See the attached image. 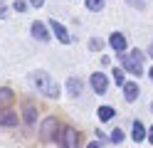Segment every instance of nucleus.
Segmentation results:
<instances>
[{
    "label": "nucleus",
    "instance_id": "nucleus-15",
    "mask_svg": "<svg viewBox=\"0 0 153 148\" xmlns=\"http://www.w3.org/2000/svg\"><path fill=\"white\" fill-rule=\"evenodd\" d=\"M97 116H99V121H111L114 116H116V111H114V106H99V111H97Z\"/></svg>",
    "mask_w": 153,
    "mask_h": 148
},
{
    "label": "nucleus",
    "instance_id": "nucleus-19",
    "mask_svg": "<svg viewBox=\"0 0 153 148\" xmlns=\"http://www.w3.org/2000/svg\"><path fill=\"white\" fill-rule=\"evenodd\" d=\"M123 141V131H121V128H114V131H111V143H121Z\"/></svg>",
    "mask_w": 153,
    "mask_h": 148
},
{
    "label": "nucleus",
    "instance_id": "nucleus-7",
    "mask_svg": "<svg viewBox=\"0 0 153 148\" xmlns=\"http://www.w3.org/2000/svg\"><path fill=\"white\" fill-rule=\"evenodd\" d=\"M20 121H22V118H17V114L13 111V109H0V126H3V128H13Z\"/></svg>",
    "mask_w": 153,
    "mask_h": 148
},
{
    "label": "nucleus",
    "instance_id": "nucleus-8",
    "mask_svg": "<svg viewBox=\"0 0 153 148\" xmlns=\"http://www.w3.org/2000/svg\"><path fill=\"white\" fill-rule=\"evenodd\" d=\"M30 32H32V37L37 39V42H47V39H50V30H47V25L42 22V20H35Z\"/></svg>",
    "mask_w": 153,
    "mask_h": 148
},
{
    "label": "nucleus",
    "instance_id": "nucleus-21",
    "mask_svg": "<svg viewBox=\"0 0 153 148\" xmlns=\"http://www.w3.org/2000/svg\"><path fill=\"white\" fill-rule=\"evenodd\" d=\"M30 5H32V7H42L45 0H30Z\"/></svg>",
    "mask_w": 153,
    "mask_h": 148
},
{
    "label": "nucleus",
    "instance_id": "nucleus-3",
    "mask_svg": "<svg viewBox=\"0 0 153 148\" xmlns=\"http://www.w3.org/2000/svg\"><path fill=\"white\" fill-rule=\"evenodd\" d=\"M59 121H57L54 116H47L45 121L40 123V141H45V143H52V141H57V136H59Z\"/></svg>",
    "mask_w": 153,
    "mask_h": 148
},
{
    "label": "nucleus",
    "instance_id": "nucleus-28",
    "mask_svg": "<svg viewBox=\"0 0 153 148\" xmlns=\"http://www.w3.org/2000/svg\"><path fill=\"white\" fill-rule=\"evenodd\" d=\"M151 111H153V104H151Z\"/></svg>",
    "mask_w": 153,
    "mask_h": 148
},
{
    "label": "nucleus",
    "instance_id": "nucleus-12",
    "mask_svg": "<svg viewBox=\"0 0 153 148\" xmlns=\"http://www.w3.org/2000/svg\"><path fill=\"white\" fill-rule=\"evenodd\" d=\"M13 101H15V91L10 86H0V109H10Z\"/></svg>",
    "mask_w": 153,
    "mask_h": 148
},
{
    "label": "nucleus",
    "instance_id": "nucleus-10",
    "mask_svg": "<svg viewBox=\"0 0 153 148\" xmlns=\"http://www.w3.org/2000/svg\"><path fill=\"white\" fill-rule=\"evenodd\" d=\"M109 45L116 49V52H126V45H128V39L123 32H111L109 35Z\"/></svg>",
    "mask_w": 153,
    "mask_h": 148
},
{
    "label": "nucleus",
    "instance_id": "nucleus-11",
    "mask_svg": "<svg viewBox=\"0 0 153 148\" xmlns=\"http://www.w3.org/2000/svg\"><path fill=\"white\" fill-rule=\"evenodd\" d=\"M131 138H133L136 143H143V141L148 138V133H146V126H143V123L138 121V118H136V121H133V126H131Z\"/></svg>",
    "mask_w": 153,
    "mask_h": 148
},
{
    "label": "nucleus",
    "instance_id": "nucleus-17",
    "mask_svg": "<svg viewBox=\"0 0 153 148\" xmlns=\"http://www.w3.org/2000/svg\"><path fill=\"white\" fill-rule=\"evenodd\" d=\"M111 79H114V82H116L121 89H123V84H126V79H123V69H121V67H116V69L111 72Z\"/></svg>",
    "mask_w": 153,
    "mask_h": 148
},
{
    "label": "nucleus",
    "instance_id": "nucleus-18",
    "mask_svg": "<svg viewBox=\"0 0 153 148\" xmlns=\"http://www.w3.org/2000/svg\"><path fill=\"white\" fill-rule=\"evenodd\" d=\"M89 49H94V52H99V49H104V39H99V37L89 39Z\"/></svg>",
    "mask_w": 153,
    "mask_h": 148
},
{
    "label": "nucleus",
    "instance_id": "nucleus-24",
    "mask_svg": "<svg viewBox=\"0 0 153 148\" xmlns=\"http://www.w3.org/2000/svg\"><path fill=\"white\" fill-rule=\"evenodd\" d=\"M5 13H7V7H5V3H0V17H3Z\"/></svg>",
    "mask_w": 153,
    "mask_h": 148
},
{
    "label": "nucleus",
    "instance_id": "nucleus-27",
    "mask_svg": "<svg viewBox=\"0 0 153 148\" xmlns=\"http://www.w3.org/2000/svg\"><path fill=\"white\" fill-rule=\"evenodd\" d=\"M148 57H153V42H151V47H148Z\"/></svg>",
    "mask_w": 153,
    "mask_h": 148
},
{
    "label": "nucleus",
    "instance_id": "nucleus-2",
    "mask_svg": "<svg viewBox=\"0 0 153 148\" xmlns=\"http://www.w3.org/2000/svg\"><path fill=\"white\" fill-rule=\"evenodd\" d=\"M119 62H121V69H123V72L136 74V77L143 74V67H141V62H143V52H141V49H131V54L121 52V54H119Z\"/></svg>",
    "mask_w": 153,
    "mask_h": 148
},
{
    "label": "nucleus",
    "instance_id": "nucleus-13",
    "mask_svg": "<svg viewBox=\"0 0 153 148\" xmlns=\"http://www.w3.org/2000/svg\"><path fill=\"white\" fill-rule=\"evenodd\" d=\"M67 94H69V96H74V99L82 94V79H79V77L67 79Z\"/></svg>",
    "mask_w": 153,
    "mask_h": 148
},
{
    "label": "nucleus",
    "instance_id": "nucleus-9",
    "mask_svg": "<svg viewBox=\"0 0 153 148\" xmlns=\"http://www.w3.org/2000/svg\"><path fill=\"white\" fill-rule=\"evenodd\" d=\"M35 121H37V106L30 101V99H25V104H22V123L32 126Z\"/></svg>",
    "mask_w": 153,
    "mask_h": 148
},
{
    "label": "nucleus",
    "instance_id": "nucleus-16",
    "mask_svg": "<svg viewBox=\"0 0 153 148\" xmlns=\"http://www.w3.org/2000/svg\"><path fill=\"white\" fill-rule=\"evenodd\" d=\"M84 5H87V10H91V13H99V10H104L106 0H84Z\"/></svg>",
    "mask_w": 153,
    "mask_h": 148
},
{
    "label": "nucleus",
    "instance_id": "nucleus-5",
    "mask_svg": "<svg viewBox=\"0 0 153 148\" xmlns=\"http://www.w3.org/2000/svg\"><path fill=\"white\" fill-rule=\"evenodd\" d=\"M89 82H91V89H94L97 94H106L109 79H106V74H104V72H94V74L89 77Z\"/></svg>",
    "mask_w": 153,
    "mask_h": 148
},
{
    "label": "nucleus",
    "instance_id": "nucleus-6",
    "mask_svg": "<svg viewBox=\"0 0 153 148\" xmlns=\"http://www.w3.org/2000/svg\"><path fill=\"white\" fill-rule=\"evenodd\" d=\"M47 27L57 35V39H59L62 45H69V42H72V39H69V32H67V27H64L62 22H57V20H47Z\"/></svg>",
    "mask_w": 153,
    "mask_h": 148
},
{
    "label": "nucleus",
    "instance_id": "nucleus-26",
    "mask_svg": "<svg viewBox=\"0 0 153 148\" xmlns=\"http://www.w3.org/2000/svg\"><path fill=\"white\" fill-rule=\"evenodd\" d=\"M148 79H151V82H153V67L148 69Z\"/></svg>",
    "mask_w": 153,
    "mask_h": 148
},
{
    "label": "nucleus",
    "instance_id": "nucleus-20",
    "mask_svg": "<svg viewBox=\"0 0 153 148\" xmlns=\"http://www.w3.org/2000/svg\"><path fill=\"white\" fill-rule=\"evenodd\" d=\"M13 7L17 10V13H25V10H27V3H25V0H15V3H13Z\"/></svg>",
    "mask_w": 153,
    "mask_h": 148
},
{
    "label": "nucleus",
    "instance_id": "nucleus-23",
    "mask_svg": "<svg viewBox=\"0 0 153 148\" xmlns=\"http://www.w3.org/2000/svg\"><path fill=\"white\" fill-rule=\"evenodd\" d=\"M87 148H101V143H97V141H91V143H87Z\"/></svg>",
    "mask_w": 153,
    "mask_h": 148
},
{
    "label": "nucleus",
    "instance_id": "nucleus-4",
    "mask_svg": "<svg viewBox=\"0 0 153 148\" xmlns=\"http://www.w3.org/2000/svg\"><path fill=\"white\" fill-rule=\"evenodd\" d=\"M57 143L59 148H79V133H76L74 126H62L59 136H57Z\"/></svg>",
    "mask_w": 153,
    "mask_h": 148
},
{
    "label": "nucleus",
    "instance_id": "nucleus-14",
    "mask_svg": "<svg viewBox=\"0 0 153 148\" xmlns=\"http://www.w3.org/2000/svg\"><path fill=\"white\" fill-rule=\"evenodd\" d=\"M123 99H126V101H136L138 99V84H133V82L123 84Z\"/></svg>",
    "mask_w": 153,
    "mask_h": 148
},
{
    "label": "nucleus",
    "instance_id": "nucleus-1",
    "mask_svg": "<svg viewBox=\"0 0 153 148\" xmlns=\"http://www.w3.org/2000/svg\"><path fill=\"white\" fill-rule=\"evenodd\" d=\"M30 82L35 84V89L47 99H59V84L52 79V74H47L45 69H35L30 72Z\"/></svg>",
    "mask_w": 153,
    "mask_h": 148
},
{
    "label": "nucleus",
    "instance_id": "nucleus-22",
    "mask_svg": "<svg viewBox=\"0 0 153 148\" xmlns=\"http://www.w3.org/2000/svg\"><path fill=\"white\" fill-rule=\"evenodd\" d=\"M101 64H104V67H109V64H111V57L104 54V57H101Z\"/></svg>",
    "mask_w": 153,
    "mask_h": 148
},
{
    "label": "nucleus",
    "instance_id": "nucleus-25",
    "mask_svg": "<svg viewBox=\"0 0 153 148\" xmlns=\"http://www.w3.org/2000/svg\"><path fill=\"white\" fill-rule=\"evenodd\" d=\"M148 143H153V126L148 128Z\"/></svg>",
    "mask_w": 153,
    "mask_h": 148
}]
</instances>
